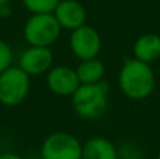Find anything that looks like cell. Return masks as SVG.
<instances>
[{"label":"cell","mask_w":160,"mask_h":159,"mask_svg":"<svg viewBox=\"0 0 160 159\" xmlns=\"http://www.w3.org/2000/svg\"><path fill=\"white\" fill-rule=\"evenodd\" d=\"M121 92L132 100H143L153 93L156 86L155 72L150 65L138 59H128L122 65L118 76Z\"/></svg>","instance_id":"1"},{"label":"cell","mask_w":160,"mask_h":159,"mask_svg":"<svg viewBox=\"0 0 160 159\" xmlns=\"http://www.w3.org/2000/svg\"><path fill=\"white\" fill-rule=\"evenodd\" d=\"M108 85L98 82L94 85H80L72 96L73 110L84 120H98L108 107Z\"/></svg>","instance_id":"2"},{"label":"cell","mask_w":160,"mask_h":159,"mask_svg":"<svg viewBox=\"0 0 160 159\" xmlns=\"http://www.w3.org/2000/svg\"><path fill=\"white\" fill-rule=\"evenodd\" d=\"M61 30L53 13L31 14L24 24L22 35L30 47L49 48L61 37Z\"/></svg>","instance_id":"3"},{"label":"cell","mask_w":160,"mask_h":159,"mask_svg":"<svg viewBox=\"0 0 160 159\" xmlns=\"http://www.w3.org/2000/svg\"><path fill=\"white\" fill-rule=\"evenodd\" d=\"M30 92V76L18 66L11 65L0 73V103L14 107L21 104Z\"/></svg>","instance_id":"4"},{"label":"cell","mask_w":160,"mask_h":159,"mask_svg":"<svg viewBox=\"0 0 160 159\" xmlns=\"http://www.w3.org/2000/svg\"><path fill=\"white\" fill-rule=\"evenodd\" d=\"M83 144L70 132L49 134L41 145L42 159H82Z\"/></svg>","instance_id":"5"},{"label":"cell","mask_w":160,"mask_h":159,"mask_svg":"<svg viewBox=\"0 0 160 159\" xmlns=\"http://www.w3.org/2000/svg\"><path fill=\"white\" fill-rule=\"evenodd\" d=\"M70 49L80 61L94 59L101 51V37L96 28L90 25H83L70 34Z\"/></svg>","instance_id":"6"},{"label":"cell","mask_w":160,"mask_h":159,"mask_svg":"<svg viewBox=\"0 0 160 159\" xmlns=\"http://www.w3.org/2000/svg\"><path fill=\"white\" fill-rule=\"evenodd\" d=\"M53 64V54L51 48L30 47L20 55L18 68H21L28 76H38L48 73Z\"/></svg>","instance_id":"7"},{"label":"cell","mask_w":160,"mask_h":159,"mask_svg":"<svg viewBox=\"0 0 160 159\" xmlns=\"http://www.w3.org/2000/svg\"><path fill=\"white\" fill-rule=\"evenodd\" d=\"M47 85L53 95L72 97L79 89L80 82L75 69L65 65H58L52 66L47 73Z\"/></svg>","instance_id":"8"},{"label":"cell","mask_w":160,"mask_h":159,"mask_svg":"<svg viewBox=\"0 0 160 159\" xmlns=\"http://www.w3.org/2000/svg\"><path fill=\"white\" fill-rule=\"evenodd\" d=\"M53 16L61 28L69 31H75L86 25V18H87L86 8L78 0H61L53 11Z\"/></svg>","instance_id":"9"},{"label":"cell","mask_w":160,"mask_h":159,"mask_svg":"<svg viewBox=\"0 0 160 159\" xmlns=\"http://www.w3.org/2000/svg\"><path fill=\"white\" fill-rule=\"evenodd\" d=\"M133 58L143 64H152L160 58V37L158 34H143L132 47Z\"/></svg>","instance_id":"10"},{"label":"cell","mask_w":160,"mask_h":159,"mask_svg":"<svg viewBox=\"0 0 160 159\" xmlns=\"http://www.w3.org/2000/svg\"><path fill=\"white\" fill-rule=\"evenodd\" d=\"M82 159H118V151L110 140L94 137L83 144Z\"/></svg>","instance_id":"11"},{"label":"cell","mask_w":160,"mask_h":159,"mask_svg":"<svg viewBox=\"0 0 160 159\" xmlns=\"http://www.w3.org/2000/svg\"><path fill=\"white\" fill-rule=\"evenodd\" d=\"M76 75L79 78L80 85H94L102 82V78L105 75V66L100 59H86L80 61V64L76 68Z\"/></svg>","instance_id":"12"},{"label":"cell","mask_w":160,"mask_h":159,"mask_svg":"<svg viewBox=\"0 0 160 159\" xmlns=\"http://www.w3.org/2000/svg\"><path fill=\"white\" fill-rule=\"evenodd\" d=\"M59 2L61 0H22V4L31 14H47L53 13Z\"/></svg>","instance_id":"13"},{"label":"cell","mask_w":160,"mask_h":159,"mask_svg":"<svg viewBox=\"0 0 160 159\" xmlns=\"http://www.w3.org/2000/svg\"><path fill=\"white\" fill-rule=\"evenodd\" d=\"M13 64V49L11 47L0 38V73L11 66Z\"/></svg>","instance_id":"14"},{"label":"cell","mask_w":160,"mask_h":159,"mask_svg":"<svg viewBox=\"0 0 160 159\" xmlns=\"http://www.w3.org/2000/svg\"><path fill=\"white\" fill-rule=\"evenodd\" d=\"M10 14H11L10 4H6V6H2V7H0V17H2V20L3 18H7Z\"/></svg>","instance_id":"15"},{"label":"cell","mask_w":160,"mask_h":159,"mask_svg":"<svg viewBox=\"0 0 160 159\" xmlns=\"http://www.w3.org/2000/svg\"><path fill=\"white\" fill-rule=\"evenodd\" d=\"M0 159H22L20 155H17V154H2L0 155Z\"/></svg>","instance_id":"16"},{"label":"cell","mask_w":160,"mask_h":159,"mask_svg":"<svg viewBox=\"0 0 160 159\" xmlns=\"http://www.w3.org/2000/svg\"><path fill=\"white\" fill-rule=\"evenodd\" d=\"M10 2L11 0H0V7H2V6H6V4H10Z\"/></svg>","instance_id":"17"},{"label":"cell","mask_w":160,"mask_h":159,"mask_svg":"<svg viewBox=\"0 0 160 159\" xmlns=\"http://www.w3.org/2000/svg\"><path fill=\"white\" fill-rule=\"evenodd\" d=\"M158 159H160V152H159V155H158Z\"/></svg>","instance_id":"18"},{"label":"cell","mask_w":160,"mask_h":159,"mask_svg":"<svg viewBox=\"0 0 160 159\" xmlns=\"http://www.w3.org/2000/svg\"><path fill=\"white\" fill-rule=\"evenodd\" d=\"M0 155H2V151H0Z\"/></svg>","instance_id":"19"},{"label":"cell","mask_w":160,"mask_h":159,"mask_svg":"<svg viewBox=\"0 0 160 159\" xmlns=\"http://www.w3.org/2000/svg\"><path fill=\"white\" fill-rule=\"evenodd\" d=\"M0 20H2V17H0Z\"/></svg>","instance_id":"20"}]
</instances>
